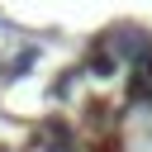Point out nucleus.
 <instances>
[{
    "instance_id": "nucleus-1",
    "label": "nucleus",
    "mask_w": 152,
    "mask_h": 152,
    "mask_svg": "<svg viewBox=\"0 0 152 152\" xmlns=\"http://www.w3.org/2000/svg\"><path fill=\"white\" fill-rule=\"evenodd\" d=\"M114 48H119V57H128L133 66H142V62L152 57V38H147L142 28H124V33L114 38Z\"/></svg>"
},
{
    "instance_id": "nucleus-2",
    "label": "nucleus",
    "mask_w": 152,
    "mask_h": 152,
    "mask_svg": "<svg viewBox=\"0 0 152 152\" xmlns=\"http://www.w3.org/2000/svg\"><path fill=\"white\" fill-rule=\"evenodd\" d=\"M43 138H48V147H43V152H76L71 128H66L62 119H48V124H43Z\"/></svg>"
},
{
    "instance_id": "nucleus-3",
    "label": "nucleus",
    "mask_w": 152,
    "mask_h": 152,
    "mask_svg": "<svg viewBox=\"0 0 152 152\" xmlns=\"http://www.w3.org/2000/svg\"><path fill=\"white\" fill-rule=\"evenodd\" d=\"M90 71H95V76H109V71H114V52H109V48H90Z\"/></svg>"
},
{
    "instance_id": "nucleus-4",
    "label": "nucleus",
    "mask_w": 152,
    "mask_h": 152,
    "mask_svg": "<svg viewBox=\"0 0 152 152\" xmlns=\"http://www.w3.org/2000/svg\"><path fill=\"white\" fill-rule=\"evenodd\" d=\"M0 152H10V147H0Z\"/></svg>"
}]
</instances>
